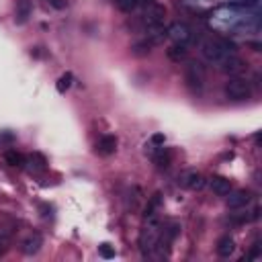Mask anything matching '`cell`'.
<instances>
[{
	"label": "cell",
	"mask_w": 262,
	"mask_h": 262,
	"mask_svg": "<svg viewBox=\"0 0 262 262\" xmlns=\"http://www.w3.org/2000/svg\"><path fill=\"white\" fill-rule=\"evenodd\" d=\"M164 17H166V9L158 3H150L142 15V23L148 27H154V25H162L164 23Z\"/></svg>",
	"instance_id": "5"
},
{
	"label": "cell",
	"mask_w": 262,
	"mask_h": 262,
	"mask_svg": "<svg viewBox=\"0 0 262 262\" xmlns=\"http://www.w3.org/2000/svg\"><path fill=\"white\" fill-rule=\"evenodd\" d=\"M72 82H74V76H72V72H66L59 80H57V84H55V88H57V92H66L70 86H72Z\"/></svg>",
	"instance_id": "22"
},
{
	"label": "cell",
	"mask_w": 262,
	"mask_h": 262,
	"mask_svg": "<svg viewBox=\"0 0 262 262\" xmlns=\"http://www.w3.org/2000/svg\"><path fill=\"white\" fill-rule=\"evenodd\" d=\"M234 250H236V242L229 238V236H223V238L217 240V254L221 258H229V256L234 254Z\"/></svg>",
	"instance_id": "14"
},
{
	"label": "cell",
	"mask_w": 262,
	"mask_h": 262,
	"mask_svg": "<svg viewBox=\"0 0 262 262\" xmlns=\"http://www.w3.org/2000/svg\"><path fill=\"white\" fill-rule=\"evenodd\" d=\"M219 66H221V70H223L225 74H238V72L244 70L246 63H244V59H240L238 55H227Z\"/></svg>",
	"instance_id": "12"
},
{
	"label": "cell",
	"mask_w": 262,
	"mask_h": 262,
	"mask_svg": "<svg viewBox=\"0 0 262 262\" xmlns=\"http://www.w3.org/2000/svg\"><path fill=\"white\" fill-rule=\"evenodd\" d=\"M227 207L229 209H240V207H246L250 201H252V194L250 190H229L227 192Z\"/></svg>",
	"instance_id": "7"
},
{
	"label": "cell",
	"mask_w": 262,
	"mask_h": 262,
	"mask_svg": "<svg viewBox=\"0 0 262 262\" xmlns=\"http://www.w3.org/2000/svg\"><path fill=\"white\" fill-rule=\"evenodd\" d=\"M41 246H43V238H41L39 234H31L27 240H23L21 250H23V254L33 256V254H37V252L41 250Z\"/></svg>",
	"instance_id": "11"
},
{
	"label": "cell",
	"mask_w": 262,
	"mask_h": 262,
	"mask_svg": "<svg viewBox=\"0 0 262 262\" xmlns=\"http://www.w3.org/2000/svg\"><path fill=\"white\" fill-rule=\"evenodd\" d=\"M215 41L225 55H238V43L236 41H232L229 37H215Z\"/></svg>",
	"instance_id": "16"
},
{
	"label": "cell",
	"mask_w": 262,
	"mask_h": 262,
	"mask_svg": "<svg viewBox=\"0 0 262 262\" xmlns=\"http://www.w3.org/2000/svg\"><path fill=\"white\" fill-rule=\"evenodd\" d=\"M25 166L29 168V172H43L47 168V158L41 152H33L25 158Z\"/></svg>",
	"instance_id": "9"
},
{
	"label": "cell",
	"mask_w": 262,
	"mask_h": 262,
	"mask_svg": "<svg viewBox=\"0 0 262 262\" xmlns=\"http://www.w3.org/2000/svg\"><path fill=\"white\" fill-rule=\"evenodd\" d=\"M31 17V3L29 0H19L17 3V23H27Z\"/></svg>",
	"instance_id": "19"
},
{
	"label": "cell",
	"mask_w": 262,
	"mask_h": 262,
	"mask_svg": "<svg viewBox=\"0 0 262 262\" xmlns=\"http://www.w3.org/2000/svg\"><path fill=\"white\" fill-rule=\"evenodd\" d=\"M98 254H101L105 260H111V258H115V248L111 246V244H101V246H98Z\"/></svg>",
	"instance_id": "24"
},
{
	"label": "cell",
	"mask_w": 262,
	"mask_h": 262,
	"mask_svg": "<svg viewBox=\"0 0 262 262\" xmlns=\"http://www.w3.org/2000/svg\"><path fill=\"white\" fill-rule=\"evenodd\" d=\"M152 47H154V45H152V43L144 37L142 41H138L134 47H131V51H134L136 55H146V53H150V51H152Z\"/></svg>",
	"instance_id": "21"
},
{
	"label": "cell",
	"mask_w": 262,
	"mask_h": 262,
	"mask_svg": "<svg viewBox=\"0 0 262 262\" xmlns=\"http://www.w3.org/2000/svg\"><path fill=\"white\" fill-rule=\"evenodd\" d=\"M166 55H168V59H170V61L180 63V61H184V59H186V47H184V45L174 43V45H170V47L166 49Z\"/></svg>",
	"instance_id": "18"
},
{
	"label": "cell",
	"mask_w": 262,
	"mask_h": 262,
	"mask_svg": "<svg viewBox=\"0 0 262 262\" xmlns=\"http://www.w3.org/2000/svg\"><path fill=\"white\" fill-rule=\"evenodd\" d=\"M25 158H27V156H23V154L17 152V150H9V152L5 154L7 164H9V166H13V168H25Z\"/></svg>",
	"instance_id": "17"
},
{
	"label": "cell",
	"mask_w": 262,
	"mask_h": 262,
	"mask_svg": "<svg viewBox=\"0 0 262 262\" xmlns=\"http://www.w3.org/2000/svg\"><path fill=\"white\" fill-rule=\"evenodd\" d=\"M164 142H166V136H164V134H154L152 136V144L154 146H164Z\"/></svg>",
	"instance_id": "25"
},
{
	"label": "cell",
	"mask_w": 262,
	"mask_h": 262,
	"mask_svg": "<svg viewBox=\"0 0 262 262\" xmlns=\"http://www.w3.org/2000/svg\"><path fill=\"white\" fill-rule=\"evenodd\" d=\"M170 158H172L170 150H160V152L154 156V160H156V164H158L160 168H166V166H170Z\"/></svg>",
	"instance_id": "20"
},
{
	"label": "cell",
	"mask_w": 262,
	"mask_h": 262,
	"mask_svg": "<svg viewBox=\"0 0 262 262\" xmlns=\"http://www.w3.org/2000/svg\"><path fill=\"white\" fill-rule=\"evenodd\" d=\"M178 182H180V186L190 188V190H201V188L205 186V178H203L199 172H196V170L184 172V174L178 178Z\"/></svg>",
	"instance_id": "8"
},
{
	"label": "cell",
	"mask_w": 262,
	"mask_h": 262,
	"mask_svg": "<svg viewBox=\"0 0 262 262\" xmlns=\"http://www.w3.org/2000/svg\"><path fill=\"white\" fill-rule=\"evenodd\" d=\"M227 98H232V101H246L252 94V88H250V82L244 80V78H229L223 86Z\"/></svg>",
	"instance_id": "3"
},
{
	"label": "cell",
	"mask_w": 262,
	"mask_h": 262,
	"mask_svg": "<svg viewBox=\"0 0 262 262\" xmlns=\"http://www.w3.org/2000/svg\"><path fill=\"white\" fill-rule=\"evenodd\" d=\"M158 205H160V192H156V194L152 196L150 205L146 207V219H150V217H154V215H156L154 211H156V207H158Z\"/></svg>",
	"instance_id": "23"
},
{
	"label": "cell",
	"mask_w": 262,
	"mask_h": 262,
	"mask_svg": "<svg viewBox=\"0 0 262 262\" xmlns=\"http://www.w3.org/2000/svg\"><path fill=\"white\" fill-rule=\"evenodd\" d=\"M184 82L190 88V92L201 94L205 86V68L199 61H188L184 66Z\"/></svg>",
	"instance_id": "1"
},
{
	"label": "cell",
	"mask_w": 262,
	"mask_h": 262,
	"mask_svg": "<svg viewBox=\"0 0 262 262\" xmlns=\"http://www.w3.org/2000/svg\"><path fill=\"white\" fill-rule=\"evenodd\" d=\"M201 55H203L209 63H217V66L227 57V55L219 49V45H217L215 39H207V41L201 43Z\"/></svg>",
	"instance_id": "6"
},
{
	"label": "cell",
	"mask_w": 262,
	"mask_h": 262,
	"mask_svg": "<svg viewBox=\"0 0 262 262\" xmlns=\"http://www.w3.org/2000/svg\"><path fill=\"white\" fill-rule=\"evenodd\" d=\"M168 37H170L174 43L186 47L188 43L194 41V33H192V29H190L186 23H172V25L168 27Z\"/></svg>",
	"instance_id": "4"
},
{
	"label": "cell",
	"mask_w": 262,
	"mask_h": 262,
	"mask_svg": "<svg viewBox=\"0 0 262 262\" xmlns=\"http://www.w3.org/2000/svg\"><path fill=\"white\" fill-rule=\"evenodd\" d=\"M158 238H160V229H158V221L154 217L148 219V225L142 229L140 234V250L144 252V256H148L156 246H158Z\"/></svg>",
	"instance_id": "2"
},
{
	"label": "cell",
	"mask_w": 262,
	"mask_h": 262,
	"mask_svg": "<svg viewBox=\"0 0 262 262\" xmlns=\"http://www.w3.org/2000/svg\"><path fill=\"white\" fill-rule=\"evenodd\" d=\"M154 0H115V5L123 13H134L138 7H148Z\"/></svg>",
	"instance_id": "15"
},
{
	"label": "cell",
	"mask_w": 262,
	"mask_h": 262,
	"mask_svg": "<svg viewBox=\"0 0 262 262\" xmlns=\"http://www.w3.org/2000/svg\"><path fill=\"white\" fill-rule=\"evenodd\" d=\"M115 150H117V138L111 136V134L103 136L96 142V154L98 156H111V154H115Z\"/></svg>",
	"instance_id": "10"
},
{
	"label": "cell",
	"mask_w": 262,
	"mask_h": 262,
	"mask_svg": "<svg viewBox=\"0 0 262 262\" xmlns=\"http://www.w3.org/2000/svg\"><path fill=\"white\" fill-rule=\"evenodd\" d=\"M211 190L217 196H227V192L232 190V180L225 178V176H213L211 178Z\"/></svg>",
	"instance_id": "13"
},
{
	"label": "cell",
	"mask_w": 262,
	"mask_h": 262,
	"mask_svg": "<svg viewBox=\"0 0 262 262\" xmlns=\"http://www.w3.org/2000/svg\"><path fill=\"white\" fill-rule=\"evenodd\" d=\"M250 256H252V258H258V256H260V244H254V248H252Z\"/></svg>",
	"instance_id": "26"
}]
</instances>
